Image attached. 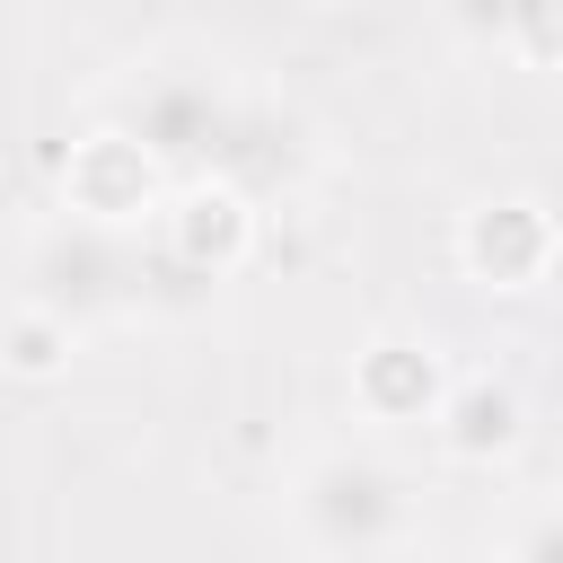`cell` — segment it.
Returning <instances> with one entry per match:
<instances>
[{
    "label": "cell",
    "instance_id": "cell-11",
    "mask_svg": "<svg viewBox=\"0 0 563 563\" xmlns=\"http://www.w3.org/2000/svg\"><path fill=\"white\" fill-rule=\"evenodd\" d=\"M501 563H563V501H545V510H528Z\"/></svg>",
    "mask_w": 563,
    "mask_h": 563
},
{
    "label": "cell",
    "instance_id": "cell-5",
    "mask_svg": "<svg viewBox=\"0 0 563 563\" xmlns=\"http://www.w3.org/2000/svg\"><path fill=\"white\" fill-rule=\"evenodd\" d=\"M449 361L431 334H369L352 352V413L378 422V431H431L440 405H449Z\"/></svg>",
    "mask_w": 563,
    "mask_h": 563
},
{
    "label": "cell",
    "instance_id": "cell-4",
    "mask_svg": "<svg viewBox=\"0 0 563 563\" xmlns=\"http://www.w3.org/2000/svg\"><path fill=\"white\" fill-rule=\"evenodd\" d=\"M167 167L123 132V123H106V132H79L70 150H62V220H88V229H141V220H167Z\"/></svg>",
    "mask_w": 563,
    "mask_h": 563
},
{
    "label": "cell",
    "instance_id": "cell-8",
    "mask_svg": "<svg viewBox=\"0 0 563 563\" xmlns=\"http://www.w3.org/2000/svg\"><path fill=\"white\" fill-rule=\"evenodd\" d=\"M519 440H528V405H519L510 378H457L440 422H431V449L449 466H501Z\"/></svg>",
    "mask_w": 563,
    "mask_h": 563
},
{
    "label": "cell",
    "instance_id": "cell-1",
    "mask_svg": "<svg viewBox=\"0 0 563 563\" xmlns=\"http://www.w3.org/2000/svg\"><path fill=\"white\" fill-rule=\"evenodd\" d=\"M290 528L325 563H396L413 554V493L369 449H317L290 475Z\"/></svg>",
    "mask_w": 563,
    "mask_h": 563
},
{
    "label": "cell",
    "instance_id": "cell-10",
    "mask_svg": "<svg viewBox=\"0 0 563 563\" xmlns=\"http://www.w3.org/2000/svg\"><path fill=\"white\" fill-rule=\"evenodd\" d=\"M501 35H510L537 70H563V9H519V18H501Z\"/></svg>",
    "mask_w": 563,
    "mask_h": 563
},
{
    "label": "cell",
    "instance_id": "cell-7",
    "mask_svg": "<svg viewBox=\"0 0 563 563\" xmlns=\"http://www.w3.org/2000/svg\"><path fill=\"white\" fill-rule=\"evenodd\" d=\"M554 255H563V229H554V211L528 202V194L475 202V211L457 220V264H466V282H484V290H537V282L554 273Z\"/></svg>",
    "mask_w": 563,
    "mask_h": 563
},
{
    "label": "cell",
    "instance_id": "cell-6",
    "mask_svg": "<svg viewBox=\"0 0 563 563\" xmlns=\"http://www.w3.org/2000/svg\"><path fill=\"white\" fill-rule=\"evenodd\" d=\"M255 246V194L220 185V176H194L176 185L167 220H158V264L185 273V282H229Z\"/></svg>",
    "mask_w": 563,
    "mask_h": 563
},
{
    "label": "cell",
    "instance_id": "cell-12",
    "mask_svg": "<svg viewBox=\"0 0 563 563\" xmlns=\"http://www.w3.org/2000/svg\"><path fill=\"white\" fill-rule=\"evenodd\" d=\"M449 563H493V554H449Z\"/></svg>",
    "mask_w": 563,
    "mask_h": 563
},
{
    "label": "cell",
    "instance_id": "cell-2",
    "mask_svg": "<svg viewBox=\"0 0 563 563\" xmlns=\"http://www.w3.org/2000/svg\"><path fill=\"white\" fill-rule=\"evenodd\" d=\"M18 290L44 299V308H62L70 325H88V317H132V308L150 299V255H141L123 229L53 220V229H35Z\"/></svg>",
    "mask_w": 563,
    "mask_h": 563
},
{
    "label": "cell",
    "instance_id": "cell-9",
    "mask_svg": "<svg viewBox=\"0 0 563 563\" xmlns=\"http://www.w3.org/2000/svg\"><path fill=\"white\" fill-rule=\"evenodd\" d=\"M70 352H79V325L62 317V308H44V299H9V369L18 378H62L70 369Z\"/></svg>",
    "mask_w": 563,
    "mask_h": 563
},
{
    "label": "cell",
    "instance_id": "cell-3",
    "mask_svg": "<svg viewBox=\"0 0 563 563\" xmlns=\"http://www.w3.org/2000/svg\"><path fill=\"white\" fill-rule=\"evenodd\" d=\"M238 123H246V106H238L211 70H150V79L132 88V106H123V132H132L167 176H185V185L229 167Z\"/></svg>",
    "mask_w": 563,
    "mask_h": 563
}]
</instances>
